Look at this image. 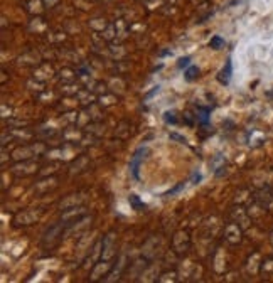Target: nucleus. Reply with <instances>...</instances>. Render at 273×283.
<instances>
[{"label":"nucleus","instance_id":"f257e3e1","mask_svg":"<svg viewBox=\"0 0 273 283\" xmlns=\"http://www.w3.org/2000/svg\"><path fill=\"white\" fill-rule=\"evenodd\" d=\"M231 74H233V66H231V59L226 61V66L221 69V73L218 74V81L221 84H229L231 81Z\"/></svg>","mask_w":273,"mask_h":283},{"label":"nucleus","instance_id":"f03ea898","mask_svg":"<svg viewBox=\"0 0 273 283\" xmlns=\"http://www.w3.org/2000/svg\"><path fill=\"white\" fill-rule=\"evenodd\" d=\"M143 148H138V150L135 152V155H133V159L130 162V172H132V175L135 177V179H138V167H140V162L143 159Z\"/></svg>","mask_w":273,"mask_h":283},{"label":"nucleus","instance_id":"7ed1b4c3","mask_svg":"<svg viewBox=\"0 0 273 283\" xmlns=\"http://www.w3.org/2000/svg\"><path fill=\"white\" fill-rule=\"evenodd\" d=\"M198 76H199V68H196V66H189L188 71L184 73V78L188 81H194Z\"/></svg>","mask_w":273,"mask_h":283},{"label":"nucleus","instance_id":"20e7f679","mask_svg":"<svg viewBox=\"0 0 273 283\" xmlns=\"http://www.w3.org/2000/svg\"><path fill=\"white\" fill-rule=\"evenodd\" d=\"M199 110H201V113L198 115L199 123L201 125H208L209 123V113H211V110L209 108H199Z\"/></svg>","mask_w":273,"mask_h":283},{"label":"nucleus","instance_id":"39448f33","mask_svg":"<svg viewBox=\"0 0 273 283\" xmlns=\"http://www.w3.org/2000/svg\"><path fill=\"white\" fill-rule=\"evenodd\" d=\"M209 47H213V49H221V47H224V39L219 36H214L213 39L209 41Z\"/></svg>","mask_w":273,"mask_h":283},{"label":"nucleus","instance_id":"423d86ee","mask_svg":"<svg viewBox=\"0 0 273 283\" xmlns=\"http://www.w3.org/2000/svg\"><path fill=\"white\" fill-rule=\"evenodd\" d=\"M128 201H130V204H132L137 211H143V209H145V204H143L142 201L138 199V196H130V199H128Z\"/></svg>","mask_w":273,"mask_h":283},{"label":"nucleus","instance_id":"0eeeda50","mask_svg":"<svg viewBox=\"0 0 273 283\" xmlns=\"http://www.w3.org/2000/svg\"><path fill=\"white\" fill-rule=\"evenodd\" d=\"M189 66H191V57H188V56H186V57H180L179 62H177V68H179V69L189 68Z\"/></svg>","mask_w":273,"mask_h":283},{"label":"nucleus","instance_id":"6e6552de","mask_svg":"<svg viewBox=\"0 0 273 283\" xmlns=\"http://www.w3.org/2000/svg\"><path fill=\"white\" fill-rule=\"evenodd\" d=\"M164 120H165V123L177 125V118L174 117V113H170V112H165V113H164Z\"/></svg>","mask_w":273,"mask_h":283},{"label":"nucleus","instance_id":"1a4fd4ad","mask_svg":"<svg viewBox=\"0 0 273 283\" xmlns=\"http://www.w3.org/2000/svg\"><path fill=\"white\" fill-rule=\"evenodd\" d=\"M182 187H184V182H180V184H179V185H175V187H174V189H172V191H169V193H167L165 196H174L175 193H179V191L182 189Z\"/></svg>","mask_w":273,"mask_h":283},{"label":"nucleus","instance_id":"9d476101","mask_svg":"<svg viewBox=\"0 0 273 283\" xmlns=\"http://www.w3.org/2000/svg\"><path fill=\"white\" fill-rule=\"evenodd\" d=\"M170 138H175V140H179L180 143H186V138L180 137V135H177V133H170Z\"/></svg>","mask_w":273,"mask_h":283},{"label":"nucleus","instance_id":"9b49d317","mask_svg":"<svg viewBox=\"0 0 273 283\" xmlns=\"http://www.w3.org/2000/svg\"><path fill=\"white\" fill-rule=\"evenodd\" d=\"M203 179V177H201V174H198V172H194L193 174V180H194V184H198V182Z\"/></svg>","mask_w":273,"mask_h":283}]
</instances>
